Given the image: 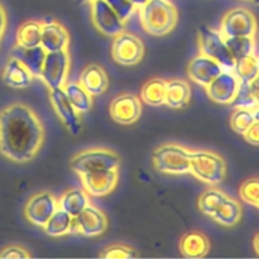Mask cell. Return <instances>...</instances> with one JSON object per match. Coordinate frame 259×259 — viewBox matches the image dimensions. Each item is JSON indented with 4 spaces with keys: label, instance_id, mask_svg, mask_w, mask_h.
<instances>
[{
    "label": "cell",
    "instance_id": "6da1fadb",
    "mask_svg": "<svg viewBox=\"0 0 259 259\" xmlns=\"http://www.w3.org/2000/svg\"><path fill=\"white\" fill-rule=\"evenodd\" d=\"M45 139L39 116L28 105L13 103L0 110V154L15 163L35 157Z\"/></svg>",
    "mask_w": 259,
    "mask_h": 259
},
{
    "label": "cell",
    "instance_id": "7a4b0ae2",
    "mask_svg": "<svg viewBox=\"0 0 259 259\" xmlns=\"http://www.w3.org/2000/svg\"><path fill=\"white\" fill-rule=\"evenodd\" d=\"M139 9L142 27L153 37L171 33L179 20L176 7L169 0H149Z\"/></svg>",
    "mask_w": 259,
    "mask_h": 259
},
{
    "label": "cell",
    "instance_id": "3957f363",
    "mask_svg": "<svg viewBox=\"0 0 259 259\" xmlns=\"http://www.w3.org/2000/svg\"><path fill=\"white\" fill-rule=\"evenodd\" d=\"M157 171L168 175H184L190 172L191 149L176 143L162 144L152 154Z\"/></svg>",
    "mask_w": 259,
    "mask_h": 259
},
{
    "label": "cell",
    "instance_id": "277c9868",
    "mask_svg": "<svg viewBox=\"0 0 259 259\" xmlns=\"http://www.w3.org/2000/svg\"><path fill=\"white\" fill-rule=\"evenodd\" d=\"M120 158L115 152L105 148H90L75 154L70 161V167L81 176L90 172L104 169H118Z\"/></svg>",
    "mask_w": 259,
    "mask_h": 259
},
{
    "label": "cell",
    "instance_id": "5b68a950",
    "mask_svg": "<svg viewBox=\"0 0 259 259\" xmlns=\"http://www.w3.org/2000/svg\"><path fill=\"white\" fill-rule=\"evenodd\" d=\"M190 172L206 184L218 185L225 179L227 164L222 156L211 151H191Z\"/></svg>",
    "mask_w": 259,
    "mask_h": 259
},
{
    "label": "cell",
    "instance_id": "8992f818",
    "mask_svg": "<svg viewBox=\"0 0 259 259\" xmlns=\"http://www.w3.org/2000/svg\"><path fill=\"white\" fill-rule=\"evenodd\" d=\"M199 46L202 55L214 58L223 66L224 70H233L235 61L225 45L224 35L222 33L206 25H201L199 29Z\"/></svg>",
    "mask_w": 259,
    "mask_h": 259
},
{
    "label": "cell",
    "instance_id": "52a82bcc",
    "mask_svg": "<svg viewBox=\"0 0 259 259\" xmlns=\"http://www.w3.org/2000/svg\"><path fill=\"white\" fill-rule=\"evenodd\" d=\"M257 28V19L250 10L235 8L223 17L220 33L224 37H254Z\"/></svg>",
    "mask_w": 259,
    "mask_h": 259
},
{
    "label": "cell",
    "instance_id": "ba28073f",
    "mask_svg": "<svg viewBox=\"0 0 259 259\" xmlns=\"http://www.w3.org/2000/svg\"><path fill=\"white\" fill-rule=\"evenodd\" d=\"M68 71H70V55L67 50L47 52L40 77L50 88V90L63 89V86L67 83Z\"/></svg>",
    "mask_w": 259,
    "mask_h": 259
},
{
    "label": "cell",
    "instance_id": "9c48e42d",
    "mask_svg": "<svg viewBox=\"0 0 259 259\" xmlns=\"http://www.w3.org/2000/svg\"><path fill=\"white\" fill-rule=\"evenodd\" d=\"M111 56L119 65L134 66L141 62L143 58L144 45L141 38L131 33L121 32L114 37L111 45Z\"/></svg>",
    "mask_w": 259,
    "mask_h": 259
},
{
    "label": "cell",
    "instance_id": "30bf717a",
    "mask_svg": "<svg viewBox=\"0 0 259 259\" xmlns=\"http://www.w3.org/2000/svg\"><path fill=\"white\" fill-rule=\"evenodd\" d=\"M91 22L94 27L106 37H115L119 33L124 32L125 24L116 15L113 8L106 3V0H91L90 3Z\"/></svg>",
    "mask_w": 259,
    "mask_h": 259
},
{
    "label": "cell",
    "instance_id": "8fae6325",
    "mask_svg": "<svg viewBox=\"0 0 259 259\" xmlns=\"http://www.w3.org/2000/svg\"><path fill=\"white\" fill-rule=\"evenodd\" d=\"M57 209L58 200L51 192L42 191L28 199L24 207V215L32 224L45 227Z\"/></svg>",
    "mask_w": 259,
    "mask_h": 259
},
{
    "label": "cell",
    "instance_id": "7c38bea8",
    "mask_svg": "<svg viewBox=\"0 0 259 259\" xmlns=\"http://www.w3.org/2000/svg\"><path fill=\"white\" fill-rule=\"evenodd\" d=\"M108 229V219L98 207L89 204L80 214L73 218L72 232L85 237H98Z\"/></svg>",
    "mask_w": 259,
    "mask_h": 259
},
{
    "label": "cell",
    "instance_id": "4fadbf2b",
    "mask_svg": "<svg viewBox=\"0 0 259 259\" xmlns=\"http://www.w3.org/2000/svg\"><path fill=\"white\" fill-rule=\"evenodd\" d=\"M109 111L116 123L124 125L133 124L142 115L141 99L134 94H121L111 100Z\"/></svg>",
    "mask_w": 259,
    "mask_h": 259
},
{
    "label": "cell",
    "instance_id": "5bb4252c",
    "mask_svg": "<svg viewBox=\"0 0 259 259\" xmlns=\"http://www.w3.org/2000/svg\"><path fill=\"white\" fill-rule=\"evenodd\" d=\"M50 100L52 103L55 111L61 119L66 128L72 136H78L81 132V123L78 114L72 104L68 100L63 89H52L50 90Z\"/></svg>",
    "mask_w": 259,
    "mask_h": 259
},
{
    "label": "cell",
    "instance_id": "9a60e30c",
    "mask_svg": "<svg viewBox=\"0 0 259 259\" xmlns=\"http://www.w3.org/2000/svg\"><path fill=\"white\" fill-rule=\"evenodd\" d=\"M239 88V80L232 71L224 70L206 86V93L218 104H232Z\"/></svg>",
    "mask_w": 259,
    "mask_h": 259
},
{
    "label": "cell",
    "instance_id": "2e32d148",
    "mask_svg": "<svg viewBox=\"0 0 259 259\" xmlns=\"http://www.w3.org/2000/svg\"><path fill=\"white\" fill-rule=\"evenodd\" d=\"M224 71L223 66L214 58L200 53L192 58L187 67V73L194 82L206 88L217 76Z\"/></svg>",
    "mask_w": 259,
    "mask_h": 259
},
{
    "label": "cell",
    "instance_id": "e0dca14e",
    "mask_svg": "<svg viewBox=\"0 0 259 259\" xmlns=\"http://www.w3.org/2000/svg\"><path fill=\"white\" fill-rule=\"evenodd\" d=\"M83 189L91 196H105L118 184V169H104L81 175Z\"/></svg>",
    "mask_w": 259,
    "mask_h": 259
},
{
    "label": "cell",
    "instance_id": "ac0fdd59",
    "mask_svg": "<svg viewBox=\"0 0 259 259\" xmlns=\"http://www.w3.org/2000/svg\"><path fill=\"white\" fill-rule=\"evenodd\" d=\"M70 45V34L67 29L55 20H47L42 23V35L40 46L46 52H58L67 50Z\"/></svg>",
    "mask_w": 259,
    "mask_h": 259
},
{
    "label": "cell",
    "instance_id": "d6986e66",
    "mask_svg": "<svg viewBox=\"0 0 259 259\" xmlns=\"http://www.w3.org/2000/svg\"><path fill=\"white\" fill-rule=\"evenodd\" d=\"M46 55H47V52L42 46L23 47V46L17 45L10 51V57L20 61L29 70L33 77H40Z\"/></svg>",
    "mask_w": 259,
    "mask_h": 259
},
{
    "label": "cell",
    "instance_id": "ffe728a7",
    "mask_svg": "<svg viewBox=\"0 0 259 259\" xmlns=\"http://www.w3.org/2000/svg\"><path fill=\"white\" fill-rule=\"evenodd\" d=\"M78 83L91 96H99L108 89L109 78L105 70L99 65H89L81 72Z\"/></svg>",
    "mask_w": 259,
    "mask_h": 259
},
{
    "label": "cell",
    "instance_id": "44dd1931",
    "mask_svg": "<svg viewBox=\"0 0 259 259\" xmlns=\"http://www.w3.org/2000/svg\"><path fill=\"white\" fill-rule=\"evenodd\" d=\"M33 78L34 77L32 76V73L20 61L10 57L5 66L4 72H3V81L9 88L25 89L32 83Z\"/></svg>",
    "mask_w": 259,
    "mask_h": 259
},
{
    "label": "cell",
    "instance_id": "7402d4cb",
    "mask_svg": "<svg viewBox=\"0 0 259 259\" xmlns=\"http://www.w3.org/2000/svg\"><path fill=\"white\" fill-rule=\"evenodd\" d=\"M180 250L186 258H202L209 253L210 242L201 232H190L182 237Z\"/></svg>",
    "mask_w": 259,
    "mask_h": 259
},
{
    "label": "cell",
    "instance_id": "603a6c76",
    "mask_svg": "<svg viewBox=\"0 0 259 259\" xmlns=\"http://www.w3.org/2000/svg\"><path fill=\"white\" fill-rule=\"evenodd\" d=\"M191 100V88L185 80H171L166 82L164 104L172 109L186 108Z\"/></svg>",
    "mask_w": 259,
    "mask_h": 259
},
{
    "label": "cell",
    "instance_id": "cb8c5ba5",
    "mask_svg": "<svg viewBox=\"0 0 259 259\" xmlns=\"http://www.w3.org/2000/svg\"><path fill=\"white\" fill-rule=\"evenodd\" d=\"M89 204H90V199H89V194L85 191V189L67 190L58 199V207L65 210L72 218L77 217Z\"/></svg>",
    "mask_w": 259,
    "mask_h": 259
},
{
    "label": "cell",
    "instance_id": "d4e9b609",
    "mask_svg": "<svg viewBox=\"0 0 259 259\" xmlns=\"http://www.w3.org/2000/svg\"><path fill=\"white\" fill-rule=\"evenodd\" d=\"M211 218L224 227H234L242 218V207L237 200L228 196Z\"/></svg>",
    "mask_w": 259,
    "mask_h": 259
},
{
    "label": "cell",
    "instance_id": "484cf974",
    "mask_svg": "<svg viewBox=\"0 0 259 259\" xmlns=\"http://www.w3.org/2000/svg\"><path fill=\"white\" fill-rule=\"evenodd\" d=\"M72 222L73 218L67 214L65 210L58 207L43 228H45L46 234H48L50 237H62L68 233H72Z\"/></svg>",
    "mask_w": 259,
    "mask_h": 259
},
{
    "label": "cell",
    "instance_id": "4316f807",
    "mask_svg": "<svg viewBox=\"0 0 259 259\" xmlns=\"http://www.w3.org/2000/svg\"><path fill=\"white\" fill-rule=\"evenodd\" d=\"M66 95H67L68 100L72 104L73 108L76 109L77 113H86L90 110L91 105H93V96L80 85L76 82L66 83L63 86Z\"/></svg>",
    "mask_w": 259,
    "mask_h": 259
},
{
    "label": "cell",
    "instance_id": "83f0119b",
    "mask_svg": "<svg viewBox=\"0 0 259 259\" xmlns=\"http://www.w3.org/2000/svg\"><path fill=\"white\" fill-rule=\"evenodd\" d=\"M164 96H166V81L162 78H152L142 88L141 99L147 105H163Z\"/></svg>",
    "mask_w": 259,
    "mask_h": 259
},
{
    "label": "cell",
    "instance_id": "f1b7e54d",
    "mask_svg": "<svg viewBox=\"0 0 259 259\" xmlns=\"http://www.w3.org/2000/svg\"><path fill=\"white\" fill-rule=\"evenodd\" d=\"M40 35H42V22L28 20L18 28L17 45L23 47L40 46Z\"/></svg>",
    "mask_w": 259,
    "mask_h": 259
},
{
    "label": "cell",
    "instance_id": "f546056e",
    "mask_svg": "<svg viewBox=\"0 0 259 259\" xmlns=\"http://www.w3.org/2000/svg\"><path fill=\"white\" fill-rule=\"evenodd\" d=\"M228 197L227 194L218 189H207L206 191L200 195L197 200V206L202 214L211 218L214 212L220 207V205L225 201Z\"/></svg>",
    "mask_w": 259,
    "mask_h": 259
},
{
    "label": "cell",
    "instance_id": "4dcf8cb0",
    "mask_svg": "<svg viewBox=\"0 0 259 259\" xmlns=\"http://www.w3.org/2000/svg\"><path fill=\"white\" fill-rule=\"evenodd\" d=\"M224 39L234 61L254 55L255 43L253 37H224Z\"/></svg>",
    "mask_w": 259,
    "mask_h": 259
},
{
    "label": "cell",
    "instance_id": "1f68e13d",
    "mask_svg": "<svg viewBox=\"0 0 259 259\" xmlns=\"http://www.w3.org/2000/svg\"><path fill=\"white\" fill-rule=\"evenodd\" d=\"M232 72L237 76L239 82H249L255 76L259 75L257 57L254 55H250L237 60Z\"/></svg>",
    "mask_w": 259,
    "mask_h": 259
},
{
    "label": "cell",
    "instance_id": "d6a6232c",
    "mask_svg": "<svg viewBox=\"0 0 259 259\" xmlns=\"http://www.w3.org/2000/svg\"><path fill=\"white\" fill-rule=\"evenodd\" d=\"M254 120L252 109L237 108V110L233 113L232 118H230V125H232L233 131L243 136L248 131V128L254 123Z\"/></svg>",
    "mask_w": 259,
    "mask_h": 259
},
{
    "label": "cell",
    "instance_id": "836d02e7",
    "mask_svg": "<svg viewBox=\"0 0 259 259\" xmlns=\"http://www.w3.org/2000/svg\"><path fill=\"white\" fill-rule=\"evenodd\" d=\"M239 195L243 201L255 206L259 200V179H249L243 182Z\"/></svg>",
    "mask_w": 259,
    "mask_h": 259
},
{
    "label": "cell",
    "instance_id": "e575fe53",
    "mask_svg": "<svg viewBox=\"0 0 259 259\" xmlns=\"http://www.w3.org/2000/svg\"><path fill=\"white\" fill-rule=\"evenodd\" d=\"M101 258H114V259H123L136 257L137 253L133 248L126 247L123 244H114L110 247L104 248L103 252L100 253Z\"/></svg>",
    "mask_w": 259,
    "mask_h": 259
},
{
    "label": "cell",
    "instance_id": "d590c367",
    "mask_svg": "<svg viewBox=\"0 0 259 259\" xmlns=\"http://www.w3.org/2000/svg\"><path fill=\"white\" fill-rule=\"evenodd\" d=\"M106 3L113 8L114 12L123 22H125L133 14L134 8H136L129 0H106Z\"/></svg>",
    "mask_w": 259,
    "mask_h": 259
},
{
    "label": "cell",
    "instance_id": "8d00e7d4",
    "mask_svg": "<svg viewBox=\"0 0 259 259\" xmlns=\"http://www.w3.org/2000/svg\"><path fill=\"white\" fill-rule=\"evenodd\" d=\"M29 252L20 245H8L0 252V258H28Z\"/></svg>",
    "mask_w": 259,
    "mask_h": 259
},
{
    "label": "cell",
    "instance_id": "74e56055",
    "mask_svg": "<svg viewBox=\"0 0 259 259\" xmlns=\"http://www.w3.org/2000/svg\"><path fill=\"white\" fill-rule=\"evenodd\" d=\"M243 136L249 144L259 146V121L254 120V123L248 128V131Z\"/></svg>",
    "mask_w": 259,
    "mask_h": 259
},
{
    "label": "cell",
    "instance_id": "f35d334b",
    "mask_svg": "<svg viewBox=\"0 0 259 259\" xmlns=\"http://www.w3.org/2000/svg\"><path fill=\"white\" fill-rule=\"evenodd\" d=\"M248 85H249V93L254 100L255 105L259 106V75L255 76L252 81H249Z\"/></svg>",
    "mask_w": 259,
    "mask_h": 259
},
{
    "label": "cell",
    "instance_id": "ab89813d",
    "mask_svg": "<svg viewBox=\"0 0 259 259\" xmlns=\"http://www.w3.org/2000/svg\"><path fill=\"white\" fill-rule=\"evenodd\" d=\"M5 29H7V13H5L4 7L0 3V42H2Z\"/></svg>",
    "mask_w": 259,
    "mask_h": 259
},
{
    "label": "cell",
    "instance_id": "60d3db41",
    "mask_svg": "<svg viewBox=\"0 0 259 259\" xmlns=\"http://www.w3.org/2000/svg\"><path fill=\"white\" fill-rule=\"evenodd\" d=\"M129 2H131L136 8H141V7H143L146 3H148L149 0H129Z\"/></svg>",
    "mask_w": 259,
    "mask_h": 259
},
{
    "label": "cell",
    "instance_id": "b9f144b4",
    "mask_svg": "<svg viewBox=\"0 0 259 259\" xmlns=\"http://www.w3.org/2000/svg\"><path fill=\"white\" fill-rule=\"evenodd\" d=\"M253 247H254L255 253L259 255V233L254 237V240H253Z\"/></svg>",
    "mask_w": 259,
    "mask_h": 259
},
{
    "label": "cell",
    "instance_id": "7bdbcfd3",
    "mask_svg": "<svg viewBox=\"0 0 259 259\" xmlns=\"http://www.w3.org/2000/svg\"><path fill=\"white\" fill-rule=\"evenodd\" d=\"M253 115H254L255 120L259 121V106H257L255 109H253Z\"/></svg>",
    "mask_w": 259,
    "mask_h": 259
},
{
    "label": "cell",
    "instance_id": "ee69618b",
    "mask_svg": "<svg viewBox=\"0 0 259 259\" xmlns=\"http://www.w3.org/2000/svg\"><path fill=\"white\" fill-rule=\"evenodd\" d=\"M77 3H90L91 0H76Z\"/></svg>",
    "mask_w": 259,
    "mask_h": 259
},
{
    "label": "cell",
    "instance_id": "f6af8a7d",
    "mask_svg": "<svg viewBox=\"0 0 259 259\" xmlns=\"http://www.w3.org/2000/svg\"><path fill=\"white\" fill-rule=\"evenodd\" d=\"M253 3H254V4H257V5H259V0H252Z\"/></svg>",
    "mask_w": 259,
    "mask_h": 259
},
{
    "label": "cell",
    "instance_id": "bcb514c9",
    "mask_svg": "<svg viewBox=\"0 0 259 259\" xmlns=\"http://www.w3.org/2000/svg\"><path fill=\"white\" fill-rule=\"evenodd\" d=\"M255 206H257L258 209H259V200H258V202H257V205H255Z\"/></svg>",
    "mask_w": 259,
    "mask_h": 259
},
{
    "label": "cell",
    "instance_id": "7dc6e473",
    "mask_svg": "<svg viewBox=\"0 0 259 259\" xmlns=\"http://www.w3.org/2000/svg\"><path fill=\"white\" fill-rule=\"evenodd\" d=\"M257 61H258V68H259V57H257Z\"/></svg>",
    "mask_w": 259,
    "mask_h": 259
}]
</instances>
